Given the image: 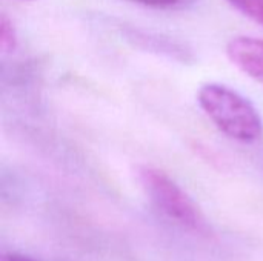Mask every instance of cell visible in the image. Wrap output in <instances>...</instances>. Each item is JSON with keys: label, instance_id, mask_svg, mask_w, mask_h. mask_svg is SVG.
Returning a JSON list of instances; mask_svg holds the SVG:
<instances>
[{"label": "cell", "instance_id": "1", "mask_svg": "<svg viewBox=\"0 0 263 261\" xmlns=\"http://www.w3.org/2000/svg\"><path fill=\"white\" fill-rule=\"evenodd\" d=\"M197 102L210 120L230 138L253 143L263 132L257 109L237 91L220 83H206L199 89Z\"/></svg>", "mask_w": 263, "mask_h": 261}, {"label": "cell", "instance_id": "2", "mask_svg": "<svg viewBox=\"0 0 263 261\" xmlns=\"http://www.w3.org/2000/svg\"><path fill=\"white\" fill-rule=\"evenodd\" d=\"M139 177L149 200L168 218L193 231L203 228L205 220L200 209L171 177L154 168H142Z\"/></svg>", "mask_w": 263, "mask_h": 261}, {"label": "cell", "instance_id": "3", "mask_svg": "<svg viewBox=\"0 0 263 261\" xmlns=\"http://www.w3.org/2000/svg\"><path fill=\"white\" fill-rule=\"evenodd\" d=\"M230 60L247 75L263 83V40L256 37H236L227 46Z\"/></svg>", "mask_w": 263, "mask_h": 261}, {"label": "cell", "instance_id": "4", "mask_svg": "<svg viewBox=\"0 0 263 261\" xmlns=\"http://www.w3.org/2000/svg\"><path fill=\"white\" fill-rule=\"evenodd\" d=\"M17 46V32L12 22L2 14L0 17V48L5 54L12 52Z\"/></svg>", "mask_w": 263, "mask_h": 261}, {"label": "cell", "instance_id": "5", "mask_svg": "<svg viewBox=\"0 0 263 261\" xmlns=\"http://www.w3.org/2000/svg\"><path fill=\"white\" fill-rule=\"evenodd\" d=\"M236 9L263 26V0H228Z\"/></svg>", "mask_w": 263, "mask_h": 261}, {"label": "cell", "instance_id": "6", "mask_svg": "<svg viewBox=\"0 0 263 261\" xmlns=\"http://www.w3.org/2000/svg\"><path fill=\"white\" fill-rule=\"evenodd\" d=\"M133 3H139L143 6H149V8H160V9H166V8H176L180 6L185 0H129Z\"/></svg>", "mask_w": 263, "mask_h": 261}, {"label": "cell", "instance_id": "7", "mask_svg": "<svg viewBox=\"0 0 263 261\" xmlns=\"http://www.w3.org/2000/svg\"><path fill=\"white\" fill-rule=\"evenodd\" d=\"M0 261H37L28 255L23 254H17V252H9V254H3Z\"/></svg>", "mask_w": 263, "mask_h": 261}]
</instances>
